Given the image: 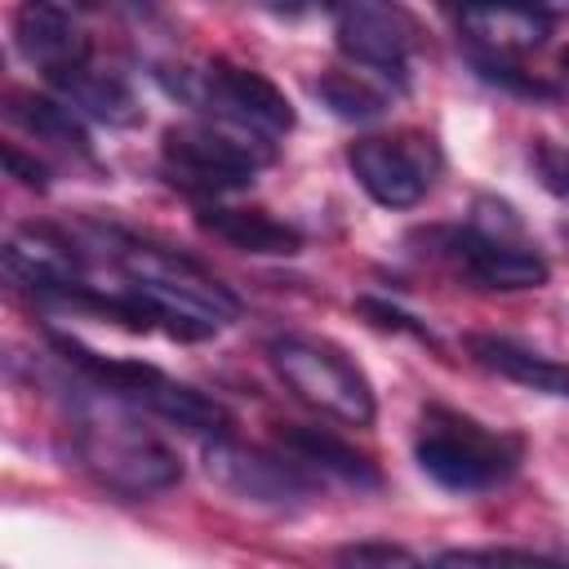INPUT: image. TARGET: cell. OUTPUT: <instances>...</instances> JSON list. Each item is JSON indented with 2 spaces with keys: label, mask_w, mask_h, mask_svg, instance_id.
I'll return each mask as SVG.
<instances>
[{
  "label": "cell",
  "mask_w": 569,
  "mask_h": 569,
  "mask_svg": "<svg viewBox=\"0 0 569 569\" xmlns=\"http://www.w3.org/2000/svg\"><path fill=\"white\" fill-rule=\"evenodd\" d=\"M4 120L18 124L22 133L40 138V142H53L62 151H89V133H84V120L80 111H71L62 98H49V93H31V89H9L4 93Z\"/></svg>",
  "instance_id": "17"
},
{
  "label": "cell",
  "mask_w": 569,
  "mask_h": 569,
  "mask_svg": "<svg viewBox=\"0 0 569 569\" xmlns=\"http://www.w3.org/2000/svg\"><path fill=\"white\" fill-rule=\"evenodd\" d=\"M204 467L222 489H231L249 502H267V507H293L311 489L307 467L298 458L249 449V445H236L231 436H218L204 445Z\"/></svg>",
  "instance_id": "10"
},
{
  "label": "cell",
  "mask_w": 569,
  "mask_h": 569,
  "mask_svg": "<svg viewBox=\"0 0 569 569\" xmlns=\"http://www.w3.org/2000/svg\"><path fill=\"white\" fill-rule=\"evenodd\" d=\"M13 40H18V53L31 67H40L49 80H62V76H71V71L93 62L89 31L62 4H18Z\"/></svg>",
  "instance_id": "13"
},
{
  "label": "cell",
  "mask_w": 569,
  "mask_h": 569,
  "mask_svg": "<svg viewBox=\"0 0 569 569\" xmlns=\"http://www.w3.org/2000/svg\"><path fill=\"white\" fill-rule=\"evenodd\" d=\"M204 107H213L231 129L240 133H253V138H280L293 129V107L289 98L253 67H240V62H209L200 71V93H196Z\"/></svg>",
  "instance_id": "9"
},
{
  "label": "cell",
  "mask_w": 569,
  "mask_h": 569,
  "mask_svg": "<svg viewBox=\"0 0 569 569\" xmlns=\"http://www.w3.org/2000/svg\"><path fill=\"white\" fill-rule=\"evenodd\" d=\"M271 160V147L253 133L222 124H173L164 133V169L173 182L200 196H227L253 182L258 164Z\"/></svg>",
  "instance_id": "6"
},
{
  "label": "cell",
  "mask_w": 569,
  "mask_h": 569,
  "mask_svg": "<svg viewBox=\"0 0 569 569\" xmlns=\"http://www.w3.org/2000/svg\"><path fill=\"white\" fill-rule=\"evenodd\" d=\"M280 445L289 458H298L302 467H316V471H333L342 480H356V485H378V471L369 467L365 453H356L351 445H342L338 436L320 431V427H280Z\"/></svg>",
  "instance_id": "19"
},
{
  "label": "cell",
  "mask_w": 569,
  "mask_h": 569,
  "mask_svg": "<svg viewBox=\"0 0 569 569\" xmlns=\"http://www.w3.org/2000/svg\"><path fill=\"white\" fill-rule=\"evenodd\" d=\"M111 258L124 276V293L138 298L173 338H209L240 316V298L178 249L120 240Z\"/></svg>",
  "instance_id": "1"
},
{
  "label": "cell",
  "mask_w": 569,
  "mask_h": 569,
  "mask_svg": "<svg viewBox=\"0 0 569 569\" xmlns=\"http://www.w3.org/2000/svg\"><path fill=\"white\" fill-rule=\"evenodd\" d=\"M431 244L458 276H467L480 289L516 293V289H538L551 276V267L538 249L493 236L485 227H449V231H436Z\"/></svg>",
  "instance_id": "8"
},
{
  "label": "cell",
  "mask_w": 569,
  "mask_h": 569,
  "mask_svg": "<svg viewBox=\"0 0 569 569\" xmlns=\"http://www.w3.org/2000/svg\"><path fill=\"white\" fill-rule=\"evenodd\" d=\"M560 76H565V84H569V49H560Z\"/></svg>",
  "instance_id": "25"
},
{
  "label": "cell",
  "mask_w": 569,
  "mask_h": 569,
  "mask_svg": "<svg viewBox=\"0 0 569 569\" xmlns=\"http://www.w3.org/2000/svg\"><path fill=\"white\" fill-rule=\"evenodd\" d=\"M316 93L333 107V116H342V120H373V116H382V107H387V98L365 80V71H325L320 80H316Z\"/></svg>",
  "instance_id": "20"
},
{
  "label": "cell",
  "mask_w": 569,
  "mask_h": 569,
  "mask_svg": "<svg viewBox=\"0 0 569 569\" xmlns=\"http://www.w3.org/2000/svg\"><path fill=\"white\" fill-rule=\"evenodd\" d=\"M62 102L80 116H93V120H107V124H138V102L129 93V84L116 76V71H102V67H80L62 80H53Z\"/></svg>",
  "instance_id": "18"
},
{
  "label": "cell",
  "mask_w": 569,
  "mask_h": 569,
  "mask_svg": "<svg viewBox=\"0 0 569 569\" xmlns=\"http://www.w3.org/2000/svg\"><path fill=\"white\" fill-rule=\"evenodd\" d=\"M4 169H9L18 182H27V187H44V164H31V160H22L13 147H4Z\"/></svg>",
  "instance_id": "24"
},
{
  "label": "cell",
  "mask_w": 569,
  "mask_h": 569,
  "mask_svg": "<svg viewBox=\"0 0 569 569\" xmlns=\"http://www.w3.org/2000/svg\"><path fill=\"white\" fill-rule=\"evenodd\" d=\"M458 31H467L476 53L511 58V53L538 49L551 36V18L542 9H462Z\"/></svg>",
  "instance_id": "15"
},
{
  "label": "cell",
  "mask_w": 569,
  "mask_h": 569,
  "mask_svg": "<svg viewBox=\"0 0 569 569\" xmlns=\"http://www.w3.org/2000/svg\"><path fill=\"white\" fill-rule=\"evenodd\" d=\"M76 458L102 489L120 498H151L182 480L178 449L156 436L133 405L107 391L76 413Z\"/></svg>",
  "instance_id": "2"
},
{
  "label": "cell",
  "mask_w": 569,
  "mask_h": 569,
  "mask_svg": "<svg viewBox=\"0 0 569 569\" xmlns=\"http://www.w3.org/2000/svg\"><path fill=\"white\" fill-rule=\"evenodd\" d=\"M436 569H569V565L525 547H476V551H445Z\"/></svg>",
  "instance_id": "21"
},
{
  "label": "cell",
  "mask_w": 569,
  "mask_h": 569,
  "mask_svg": "<svg viewBox=\"0 0 569 569\" xmlns=\"http://www.w3.org/2000/svg\"><path fill=\"white\" fill-rule=\"evenodd\" d=\"M333 36H338L342 58H351L356 67L378 71L387 80L391 76L400 80L418 27L396 4H342V9H333Z\"/></svg>",
  "instance_id": "12"
},
{
  "label": "cell",
  "mask_w": 569,
  "mask_h": 569,
  "mask_svg": "<svg viewBox=\"0 0 569 569\" xmlns=\"http://www.w3.org/2000/svg\"><path fill=\"white\" fill-rule=\"evenodd\" d=\"M467 351L476 365H485L489 373L516 382V387H529V391H542V396H560L569 400V365L516 342V338H502V333H471L467 338Z\"/></svg>",
  "instance_id": "14"
},
{
  "label": "cell",
  "mask_w": 569,
  "mask_h": 569,
  "mask_svg": "<svg viewBox=\"0 0 569 569\" xmlns=\"http://www.w3.org/2000/svg\"><path fill=\"white\" fill-rule=\"evenodd\" d=\"M333 569H436V565L418 560L400 542H347L333 556Z\"/></svg>",
  "instance_id": "22"
},
{
  "label": "cell",
  "mask_w": 569,
  "mask_h": 569,
  "mask_svg": "<svg viewBox=\"0 0 569 569\" xmlns=\"http://www.w3.org/2000/svg\"><path fill=\"white\" fill-rule=\"evenodd\" d=\"M53 347L62 351V360L71 369H80V378H89L98 391L133 405L138 413L164 418V422H173L182 431H196L204 440L231 436V413L213 396L169 378L164 369L142 365V360H124V356H98V351H89L84 342L67 338V333H53Z\"/></svg>",
  "instance_id": "3"
},
{
  "label": "cell",
  "mask_w": 569,
  "mask_h": 569,
  "mask_svg": "<svg viewBox=\"0 0 569 569\" xmlns=\"http://www.w3.org/2000/svg\"><path fill=\"white\" fill-rule=\"evenodd\" d=\"M347 164L369 200H378L382 209H413L440 173V147L422 129H396L351 142Z\"/></svg>",
  "instance_id": "7"
},
{
  "label": "cell",
  "mask_w": 569,
  "mask_h": 569,
  "mask_svg": "<svg viewBox=\"0 0 569 569\" xmlns=\"http://www.w3.org/2000/svg\"><path fill=\"white\" fill-rule=\"evenodd\" d=\"M4 271L44 298L80 302L89 293L80 249L58 227H44V222H27L4 240Z\"/></svg>",
  "instance_id": "11"
},
{
  "label": "cell",
  "mask_w": 569,
  "mask_h": 569,
  "mask_svg": "<svg viewBox=\"0 0 569 569\" xmlns=\"http://www.w3.org/2000/svg\"><path fill=\"white\" fill-rule=\"evenodd\" d=\"M471 58H476V71L489 84H502V89L525 93V98H551V84L538 80V76H529V71H520L511 58H489V53H471Z\"/></svg>",
  "instance_id": "23"
},
{
  "label": "cell",
  "mask_w": 569,
  "mask_h": 569,
  "mask_svg": "<svg viewBox=\"0 0 569 569\" xmlns=\"http://www.w3.org/2000/svg\"><path fill=\"white\" fill-rule=\"evenodd\" d=\"M267 360L276 378L316 413L347 422V427H369L378 413L373 387L365 369L333 342L311 338V333H280L267 342Z\"/></svg>",
  "instance_id": "5"
},
{
  "label": "cell",
  "mask_w": 569,
  "mask_h": 569,
  "mask_svg": "<svg viewBox=\"0 0 569 569\" xmlns=\"http://www.w3.org/2000/svg\"><path fill=\"white\" fill-rule=\"evenodd\" d=\"M200 227L213 231L218 240L244 249V253H267V258H280V253H298L302 249V236L262 213V209H231V204H204L200 209Z\"/></svg>",
  "instance_id": "16"
},
{
  "label": "cell",
  "mask_w": 569,
  "mask_h": 569,
  "mask_svg": "<svg viewBox=\"0 0 569 569\" xmlns=\"http://www.w3.org/2000/svg\"><path fill=\"white\" fill-rule=\"evenodd\" d=\"M418 467L458 493H480L502 485L516 462H520V440L507 431H489L485 422L445 409V405H427L422 422H418V440H413Z\"/></svg>",
  "instance_id": "4"
}]
</instances>
